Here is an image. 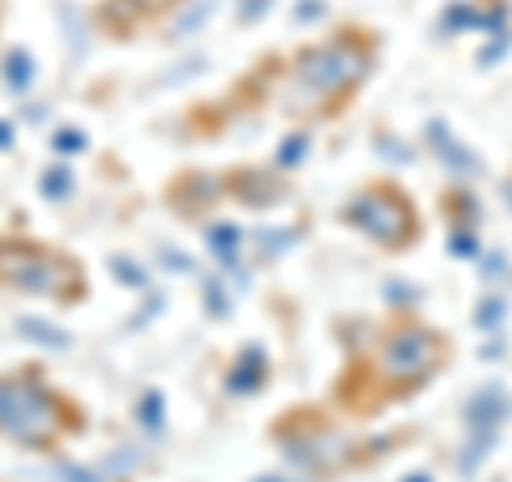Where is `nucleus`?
Wrapping results in <instances>:
<instances>
[{"label": "nucleus", "instance_id": "1", "mask_svg": "<svg viewBox=\"0 0 512 482\" xmlns=\"http://www.w3.org/2000/svg\"><path fill=\"white\" fill-rule=\"evenodd\" d=\"M86 419L77 414L69 397L47 389L39 372H5L0 376V436H9L30 453H52V448L82 431Z\"/></svg>", "mask_w": 512, "mask_h": 482}, {"label": "nucleus", "instance_id": "2", "mask_svg": "<svg viewBox=\"0 0 512 482\" xmlns=\"http://www.w3.org/2000/svg\"><path fill=\"white\" fill-rule=\"evenodd\" d=\"M0 291H18L30 299H52L60 308H73L90 295V286L77 256L47 248L30 235H0Z\"/></svg>", "mask_w": 512, "mask_h": 482}, {"label": "nucleus", "instance_id": "3", "mask_svg": "<svg viewBox=\"0 0 512 482\" xmlns=\"http://www.w3.org/2000/svg\"><path fill=\"white\" fill-rule=\"evenodd\" d=\"M291 73L303 90L320 94V99H338V94H346L355 82H363L367 56L355 39H333V43L303 47L291 60Z\"/></svg>", "mask_w": 512, "mask_h": 482}, {"label": "nucleus", "instance_id": "4", "mask_svg": "<svg viewBox=\"0 0 512 482\" xmlns=\"http://www.w3.org/2000/svg\"><path fill=\"white\" fill-rule=\"evenodd\" d=\"M350 222H355V227H363L367 235H376L380 244H393V239L410 235V227H414L406 201L397 197V192H389V188L363 192V197L355 201V210H350Z\"/></svg>", "mask_w": 512, "mask_h": 482}, {"label": "nucleus", "instance_id": "5", "mask_svg": "<svg viewBox=\"0 0 512 482\" xmlns=\"http://www.w3.org/2000/svg\"><path fill=\"white\" fill-rule=\"evenodd\" d=\"M227 192L235 201H244V205H252V210H265L269 201L278 197V180L269 171H256V167H239L235 175H231V184H227Z\"/></svg>", "mask_w": 512, "mask_h": 482}, {"label": "nucleus", "instance_id": "6", "mask_svg": "<svg viewBox=\"0 0 512 482\" xmlns=\"http://www.w3.org/2000/svg\"><path fill=\"white\" fill-rule=\"evenodd\" d=\"M261 384H265V359H261V350L248 346L227 372V389L231 393H252V389H261Z\"/></svg>", "mask_w": 512, "mask_h": 482}, {"label": "nucleus", "instance_id": "7", "mask_svg": "<svg viewBox=\"0 0 512 482\" xmlns=\"http://www.w3.org/2000/svg\"><path fill=\"white\" fill-rule=\"evenodd\" d=\"M39 192H43L47 201H64L73 192V171L64 167V163L60 167H47V175L39 180Z\"/></svg>", "mask_w": 512, "mask_h": 482}, {"label": "nucleus", "instance_id": "8", "mask_svg": "<svg viewBox=\"0 0 512 482\" xmlns=\"http://www.w3.org/2000/svg\"><path fill=\"white\" fill-rule=\"evenodd\" d=\"M30 77H35V69H30V56L26 52H9V60H5V82L13 90H26Z\"/></svg>", "mask_w": 512, "mask_h": 482}, {"label": "nucleus", "instance_id": "9", "mask_svg": "<svg viewBox=\"0 0 512 482\" xmlns=\"http://www.w3.org/2000/svg\"><path fill=\"white\" fill-rule=\"evenodd\" d=\"M205 235H210V248H214L218 256H227V261H231L235 248H239V231H235V227H210Z\"/></svg>", "mask_w": 512, "mask_h": 482}, {"label": "nucleus", "instance_id": "10", "mask_svg": "<svg viewBox=\"0 0 512 482\" xmlns=\"http://www.w3.org/2000/svg\"><path fill=\"white\" fill-rule=\"evenodd\" d=\"M128 9L137 13V18H163V13H171L180 0H124Z\"/></svg>", "mask_w": 512, "mask_h": 482}, {"label": "nucleus", "instance_id": "11", "mask_svg": "<svg viewBox=\"0 0 512 482\" xmlns=\"http://www.w3.org/2000/svg\"><path fill=\"white\" fill-rule=\"evenodd\" d=\"M18 329L22 333H35L43 346H69V337L56 333V329H47V325H39V320H18Z\"/></svg>", "mask_w": 512, "mask_h": 482}, {"label": "nucleus", "instance_id": "12", "mask_svg": "<svg viewBox=\"0 0 512 482\" xmlns=\"http://www.w3.org/2000/svg\"><path fill=\"white\" fill-rule=\"evenodd\" d=\"M52 146H56L60 154H77V150H86V137L77 133V128H60V133L52 137Z\"/></svg>", "mask_w": 512, "mask_h": 482}, {"label": "nucleus", "instance_id": "13", "mask_svg": "<svg viewBox=\"0 0 512 482\" xmlns=\"http://www.w3.org/2000/svg\"><path fill=\"white\" fill-rule=\"evenodd\" d=\"M56 474L60 482H103L99 474H90L86 465H73V461H56Z\"/></svg>", "mask_w": 512, "mask_h": 482}, {"label": "nucleus", "instance_id": "14", "mask_svg": "<svg viewBox=\"0 0 512 482\" xmlns=\"http://www.w3.org/2000/svg\"><path fill=\"white\" fill-rule=\"evenodd\" d=\"M141 419H146V427L163 423V393H146V397H141Z\"/></svg>", "mask_w": 512, "mask_h": 482}, {"label": "nucleus", "instance_id": "15", "mask_svg": "<svg viewBox=\"0 0 512 482\" xmlns=\"http://www.w3.org/2000/svg\"><path fill=\"white\" fill-rule=\"evenodd\" d=\"M111 269H116V278H124L128 286H141V282H146V278H141V269H137V265H128V261H120V256L111 261Z\"/></svg>", "mask_w": 512, "mask_h": 482}, {"label": "nucleus", "instance_id": "16", "mask_svg": "<svg viewBox=\"0 0 512 482\" xmlns=\"http://www.w3.org/2000/svg\"><path fill=\"white\" fill-rule=\"evenodd\" d=\"M9 141H13V124L0 120V150H9Z\"/></svg>", "mask_w": 512, "mask_h": 482}]
</instances>
